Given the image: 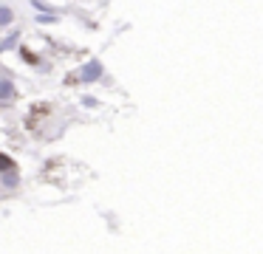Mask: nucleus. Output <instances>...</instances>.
Segmentation results:
<instances>
[{
	"label": "nucleus",
	"instance_id": "f257e3e1",
	"mask_svg": "<svg viewBox=\"0 0 263 254\" xmlns=\"http://www.w3.org/2000/svg\"><path fill=\"white\" fill-rule=\"evenodd\" d=\"M102 73H105V65L99 60H91V62H85V65L77 71V82H82V85L99 82V79H102Z\"/></svg>",
	"mask_w": 263,
	"mask_h": 254
},
{
	"label": "nucleus",
	"instance_id": "f03ea898",
	"mask_svg": "<svg viewBox=\"0 0 263 254\" xmlns=\"http://www.w3.org/2000/svg\"><path fill=\"white\" fill-rule=\"evenodd\" d=\"M17 99V85L12 82V79H0V102H14Z\"/></svg>",
	"mask_w": 263,
	"mask_h": 254
},
{
	"label": "nucleus",
	"instance_id": "7ed1b4c3",
	"mask_svg": "<svg viewBox=\"0 0 263 254\" xmlns=\"http://www.w3.org/2000/svg\"><path fill=\"white\" fill-rule=\"evenodd\" d=\"M0 184H3V189H14V186L20 184V175H17V169H6V172H0Z\"/></svg>",
	"mask_w": 263,
	"mask_h": 254
},
{
	"label": "nucleus",
	"instance_id": "20e7f679",
	"mask_svg": "<svg viewBox=\"0 0 263 254\" xmlns=\"http://www.w3.org/2000/svg\"><path fill=\"white\" fill-rule=\"evenodd\" d=\"M12 23H14V9H12V6H3V3H0V28L12 26Z\"/></svg>",
	"mask_w": 263,
	"mask_h": 254
},
{
	"label": "nucleus",
	"instance_id": "39448f33",
	"mask_svg": "<svg viewBox=\"0 0 263 254\" xmlns=\"http://www.w3.org/2000/svg\"><path fill=\"white\" fill-rule=\"evenodd\" d=\"M37 23H40V26H51V23H60V14H54V11H43V14H37Z\"/></svg>",
	"mask_w": 263,
	"mask_h": 254
},
{
	"label": "nucleus",
	"instance_id": "423d86ee",
	"mask_svg": "<svg viewBox=\"0 0 263 254\" xmlns=\"http://www.w3.org/2000/svg\"><path fill=\"white\" fill-rule=\"evenodd\" d=\"M17 37H20V31H14V34H9L3 43H0V51H9V48H14L17 45Z\"/></svg>",
	"mask_w": 263,
	"mask_h": 254
},
{
	"label": "nucleus",
	"instance_id": "0eeeda50",
	"mask_svg": "<svg viewBox=\"0 0 263 254\" xmlns=\"http://www.w3.org/2000/svg\"><path fill=\"white\" fill-rule=\"evenodd\" d=\"M12 167H14L12 158H3V155H0V169H3V172H6V169H12Z\"/></svg>",
	"mask_w": 263,
	"mask_h": 254
},
{
	"label": "nucleus",
	"instance_id": "6e6552de",
	"mask_svg": "<svg viewBox=\"0 0 263 254\" xmlns=\"http://www.w3.org/2000/svg\"><path fill=\"white\" fill-rule=\"evenodd\" d=\"M82 105H85V107H97L99 99H93V96H82Z\"/></svg>",
	"mask_w": 263,
	"mask_h": 254
}]
</instances>
